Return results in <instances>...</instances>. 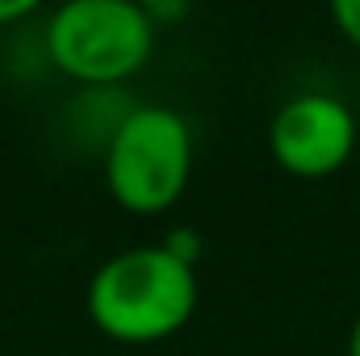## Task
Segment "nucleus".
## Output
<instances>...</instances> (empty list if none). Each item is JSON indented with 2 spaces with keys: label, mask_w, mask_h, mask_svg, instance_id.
<instances>
[{
  "label": "nucleus",
  "mask_w": 360,
  "mask_h": 356,
  "mask_svg": "<svg viewBox=\"0 0 360 356\" xmlns=\"http://www.w3.org/2000/svg\"><path fill=\"white\" fill-rule=\"evenodd\" d=\"M197 298V265H184L164 243H143L96 265L84 289V310L105 340L147 348L188 327Z\"/></svg>",
  "instance_id": "1"
},
{
  "label": "nucleus",
  "mask_w": 360,
  "mask_h": 356,
  "mask_svg": "<svg viewBox=\"0 0 360 356\" xmlns=\"http://www.w3.org/2000/svg\"><path fill=\"white\" fill-rule=\"evenodd\" d=\"M197 139L188 117L168 105L130 109L105 143V189L134 218H160L193 180Z\"/></svg>",
  "instance_id": "2"
},
{
  "label": "nucleus",
  "mask_w": 360,
  "mask_h": 356,
  "mask_svg": "<svg viewBox=\"0 0 360 356\" xmlns=\"http://www.w3.org/2000/svg\"><path fill=\"white\" fill-rule=\"evenodd\" d=\"M155 38L160 25L151 21L147 4L130 0L59 4L42 30L51 68L89 89H113L134 80L155 55Z\"/></svg>",
  "instance_id": "3"
},
{
  "label": "nucleus",
  "mask_w": 360,
  "mask_h": 356,
  "mask_svg": "<svg viewBox=\"0 0 360 356\" xmlns=\"http://www.w3.org/2000/svg\"><path fill=\"white\" fill-rule=\"evenodd\" d=\"M360 126L348 101L331 92H297L269 122L272 164L293 180H327L356 155Z\"/></svg>",
  "instance_id": "4"
},
{
  "label": "nucleus",
  "mask_w": 360,
  "mask_h": 356,
  "mask_svg": "<svg viewBox=\"0 0 360 356\" xmlns=\"http://www.w3.org/2000/svg\"><path fill=\"white\" fill-rule=\"evenodd\" d=\"M331 21H335L340 38L360 51V0H335L331 4Z\"/></svg>",
  "instance_id": "5"
},
{
  "label": "nucleus",
  "mask_w": 360,
  "mask_h": 356,
  "mask_svg": "<svg viewBox=\"0 0 360 356\" xmlns=\"http://www.w3.org/2000/svg\"><path fill=\"white\" fill-rule=\"evenodd\" d=\"M164 248H168L172 256H180L184 265H197V256H201V239H197L193 231H184V227H180V231H172V235L164 239Z\"/></svg>",
  "instance_id": "6"
},
{
  "label": "nucleus",
  "mask_w": 360,
  "mask_h": 356,
  "mask_svg": "<svg viewBox=\"0 0 360 356\" xmlns=\"http://www.w3.org/2000/svg\"><path fill=\"white\" fill-rule=\"evenodd\" d=\"M30 13H34V0H0V30L21 21V17H30Z\"/></svg>",
  "instance_id": "7"
},
{
  "label": "nucleus",
  "mask_w": 360,
  "mask_h": 356,
  "mask_svg": "<svg viewBox=\"0 0 360 356\" xmlns=\"http://www.w3.org/2000/svg\"><path fill=\"white\" fill-rule=\"evenodd\" d=\"M348 356H360V314L352 319V327H348V348H344Z\"/></svg>",
  "instance_id": "8"
}]
</instances>
